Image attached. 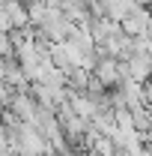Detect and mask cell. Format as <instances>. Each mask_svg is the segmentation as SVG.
I'll return each mask as SVG.
<instances>
[{
    "label": "cell",
    "mask_w": 152,
    "mask_h": 156,
    "mask_svg": "<svg viewBox=\"0 0 152 156\" xmlns=\"http://www.w3.org/2000/svg\"><path fill=\"white\" fill-rule=\"evenodd\" d=\"M119 66H122V60H116V57H111L104 48H101V60H98V66L93 69V75L107 87V90H114L116 84L122 81V75H119Z\"/></svg>",
    "instance_id": "1"
},
{
    "label": "cell",
    "mask_w": 152,
    "mask_h": 156,
    "mask_svg": "<svg viewBox=\"0 0 152 156\" xmlns=\"http://www.w3.org/2000/svg\"><path fill=\"white\" fill-rule=\"evenodd\" d=\"M149 21H152L149 6L137 3V6L131 9V15L122 21V30H125V33H128L131 39H140V36H146V27H149Z\"/></svg>",
    "instance_id": "2"
},
{
    "label": "cell",
    "mask_w": 152,
    "mask_h": 156,
    "mask_svg": "<svg viewBox=\"0 0 152 156\" xmlns=\"http://www.w3.org/2000/svg\"><path fill=\"white\" fill-rule=\"evenodd\" d=\"M6 111H12V114L18 117V120H24V123H33L39 105H36V99L30 96L27 90H18V96L12 99V108H6Z\"/></svg>",
    "instance_id": "3"
},
{
    "label": "cell",
    "mask_w": 152,
    "mask_h": 156,
    "mask_svg": "<svg viewBox=\"0 0 152 156\" xmlns=\"http://www.w3.org/2000/svg\"><path fill=\"white\" fill-rule=\"evenodd\" d=\"M72 108H75V114L78 117H84L87 123H93L95 117L101 114V108H98V102H95L90 93H78L75 99H72Z\"/></svg>",
    "instance_id": "4"
},
{
    "label": "cell",
    "mask_w": 152,
    "mask_h": 156,
    "mask_svg": "<svg viewBox=\"0 0 152 156\" xmlns=\"http://www.w3.org/2000/svg\"><path fill=\"white\" fill-rule=\"evenodd\" d=\"M128 69H131V78L137 84H149V78H152V54H134L128 60Z\"/></svg>",
    "instance_id": "5"
},
{
    "label": "cell",
    "mask_w": 152,
    "mask_h": 156,
    "mask_svg": "<svg viewBox=\"0 0 152 156\" xmlns=\"http://www.w3.org/2000/svg\"><path fill=\"white\" fill-rule=\"evenodd\" d=\"M66 78H69V87H72L75 93H87V90H90V81H93V72L84 69V66H75V69L66 72Z\"/></svg>",
    "instance_id": "6"
},
{
    "label": "cell",
    "mask_w": 152,
    "mask_h": 156,
    "mask_svg": "<svg viewBox=\"0 0 152 156\" xmlns=\"http://www.w3.org/2000/svg\"><path fill=\"white\" fill-rule=\"evenodd\" d=\"M146 39L152 42V21H149V27H146Z\"/></svg>",
    "instance_id": "7"
},
{
    "label": "cell",
    "mask_w": 152,
    "mask_h": 156,
    "mask_svg": "<svg viewBox=\"0 0 152 156\" xmlns=\"http://www.w3.org/2000/svg\"><path fill=\"white\" fill-rule=\"evenodd\" d=\"M146 6H149V12H152V0H146Z\"/></svg>",
    "instance_id": "8"
}]
</instances>
